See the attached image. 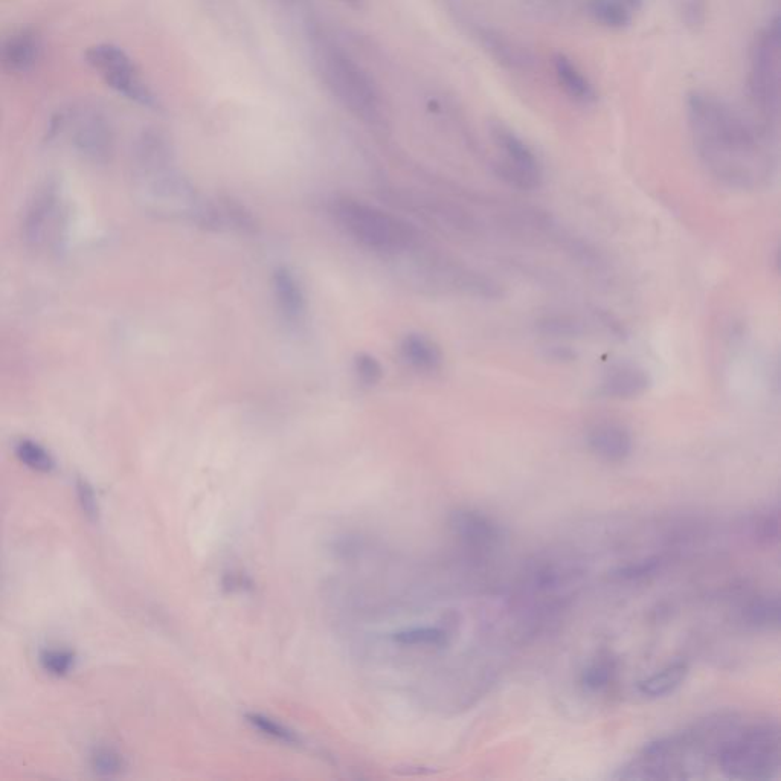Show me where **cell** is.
Returning a JSON list of instances; mask_svg holds the SVG:
<instances>
[{"label": "cell", "instance_id": "obj_1", "mask_svg": "<svg viewBox=\"0 0 781 781\" xmlns=\"http://www.w3.org/2000/svg\"><path fill=\"white\" fill-rule=\"evenodd\" d=\"M687 116L696 153L714 179L742 191L768 184L777 167V127L699 90L688 95Z\"/></svg>", "mask_w": 781, "mask_h": 781}, {"label": "cell", "instance_id": "obj_2", "mask_svg": "<svg viewBox=\"0 0 781 781\" xmlns=\"http://www.w3.org/2000/svg\"><path fill=\"white\" fill-rule=\"evenodd\" d=\"M717 766L731 780L768 781L780 774V727L771 720L739 724L717 749Z\"/></svg>", "mask_w": 781, "mask_h": 781}, {"label": "cell", "instance_id": "obj_3", "mask_svg": "<svg viewBox=\"0 0 781 781\" xmlns=\"http://www.w3.org/2000/svg\"><path fill=\"white\" fill-rule=\"evenodd\" d=\"M330 216L357 245L379 254L399 255L417 246L418 234L408 222L350 197L330 203Z\"/></svg>", "mask_w": 781, "mask_h": 781}, {"label": "cell", "instance_id": "obj_4", "mask_svg": "<svg viewBox=\"0 0 781 781\" xmlns=\"http://www.w3.org/2000/svg\"><path fill=\"white\" fill-rule=\"evenodd\" d=\"M318 66L328 90L345 109L368 123L379 118L380 97L376 84L347 52L338 46H322Z\"/></svg>", "mask_w": 781, "mask_h": 781}, {"label": "cell", "instance_id": "obj_5", "mask_svg": "<svg viewBox=\"0 0 781 781\" xmlns=\"http://www.w3.org/2000/svg\"><path fill=\"white\" fill-rule=\"evenodd\" d=\"M69 130L72 145L81 158L94 165H106L112 159L115 136L106 113L89 101L74 103L52 118L49 139Z\"/></svg>", "mask_w": 781, "mask_h": 781}, {"label": "cell", "instance_id": "obj_6", "mask_svg": "<svg viewBox=\"0 0 781 781\" xmlns=\"http://www.w3.org/2000/svg\"><path fill=\"white\" fill-rule=\"evenodd\" d=\"M749 98L760 118L777 127L780 104V28L778 19L757 36L751 51Z\"/></svg>", "mask_w": 781, "mask_h": 781}, {"label": "cell", "instance_id": "obj_7", "mask_svg": "<svg viewBox=\"0 0 781 781\" xmlns=\"http://www.w3.org/2000/svg\"><path fill=\"white\" fill-rule=\"evenodd\" d=\"M490 136L501 158L495 162V173L510 187L533 191L544 182V167L533 148L507 124H490Z\"/></svg>", "mask_w": 781, "mask_h": 781}, {"label": "cell", "instance_id": "obj_8", "mask_svg": "<svg viewBox=\"0 0 781 781\" xmlns=\"http://www.w3.org/2000/svg\"><path fill=\"white\" fill-rule=\"evenodd\" d=\"M68 226V209L60 190L48 182L26 209L22 225L23 242L34 251H54L62 245Z\"/></svg>", "mask_w": 781, "mask_h": 781}, {"label": "cell", "instance_id": "obj_9", "mask_svg": "<svg viewBox=\"0 0 781 781\" xmlns=\"http://www.w3.org/2000/svg\"><path fill=\"white\" fill-rule=\"evenodd\" d=\"M86 62L119 95L145 107L155 106V97L123 48L112 43L90 46L86 51Z\"/></svg>", "mask_w": 781, "mask_h": 781}, {"label": "cell", "instance_id": "obj_10", "mask_svg": "<svg viewBox=\"0 0 781 781\" xmlns=\"http://www.w3.org/2000/svg\"><path fill=\"white\" fill-rule=\"evenodd\" d=\"M449 530L470 553L487 554L501 545V525L486 513L473 508H460L450 513Z\"/></svg>", "mask_w": 781, "mask_h": 781}, {"label": "cell", "instance_id": "obj_11", "mask_svg": "<svg viewBox=\"0 0 781 781\" xmlns=\"http://www.w3.org/2000/svg\"><path fill=\"white\" fill-rule=\"evenodd\" d=\"M43 40L34 28L17 29L0 40V69L10 74H26L40 62Z\"/></svg>", "mask_w": 781, "mask_h": 781}, {"label": "cell", "instance_id": "obj_12", "mask_svg": "<svg viewBox=\"0 0 781 781\" xmlns=\"http://www.w3.org/2000/svg\"><path fill=\"white\" fill-rule=\"evenodd\" d=\"M652 386V377L646 368L635 364H617L606 371L597 386L602 399L632 400L644 396Z\"/></svg>", "mask_w": 781, "mask_h": 781}, {"label": "cell", "instance_id": "obj_13", "mask_svg": "<svg viewBox=\"0 0 781 781\" xmlns=\"http://www.w3.org/2000/svg\"><path fill=\"white\" fill-rule=\"evenodd\" d=\"M450 644V632L441 624L409 623L397 627L385 635V646L388 649L403 653L418 652V650H441Z\"/></svg>", "mask_w": 781, "mask_h": 781}, {"label": "cell", "instance_id": "obj_14", "mask_svg": "<svg viewBox=\"0 0 781 781\" xmlns=\"http://www.w3.org/2000/svg\"><path fill=\"white\" fill-rule=\"evenodd\" d=\"M586 443L595 457L608 463H623L634 452V438L626 426L602 422L592 426Z\"/></svg>", "mask_w": 781, "mask_h": 781}, {"label": "cell", "instance_id": "obj_15", "mask_svg": "<svg viewBox=\"0 0 781 781\" xmlns=\"http://www.w3.org/2000/svg\"><path fill=\"white\" fill-rule=\"evenodd\" d=\"M553 66L557 83L571 100L582 104V106H592L597 103L598 94L594 84L568 55L557 54L554 57Z\"/></svg>", "mask_w": 781, "mask_h": 781}, {"label": "cell", "instance_id": "obj_16", "mask_svg": "<svg viewBox=\"0 0 781 781\" xmlns=\"http://www.w3.org/2000/svg\"><path fill=\"white\" fill-rule=\"evenodd\" d=\"M275 301L284 318L289 321H298L306 312V296L303 287L299 284L289 267H278L272 277Z\"/></svg>", "mask_w": 781, "mask_h": 781}, {"label": "cell", "instance_id": "obj_17", "mask_svg": "<svg viewBox=\"0 0 781 781\" xmlns=\"http://www.w3.org/2000/svg\"><path fill=\"white\" fill-rule=\"evenodd\" d=\"M400 353L406 364L422 373H435L443 367L441 348L428 336L411 333L400 344Z\"/></svg>", "mask_w": 781, "mask_h": 781}, {"label": "cell", "instance_id": "obj_18", "mask_svg": "<svg viewBox=\"0 0 781 781\" xmlns=\"http://www.w3.org/2000/svg\"><path fill=\"white\" fill-rule=\"evenodd\" d=\"M688 673H690V666L687 661H673L664 669L638 682V692L647 699L666 698L684 684Z\"/></svg>", "mask_w": 781, "mask_h": 781}, {"label": "cell", "instance_id": "obj_19", "mask_svg": "<svg viewBox=\"0 0 781 781\" xmlns=\"http://www.w3.org/2000/svg\"><path fill=\"white\" fill-rule=\"evenodd\" d=\"M742 620L753 629L777 630L780 627V600L778 597L754 598L743 608Z\"/></svg>", "mask_w": 781, "mask_h": 781}, {"label": "cell", "instance_id": "obj_20", "mask_svg": "<svg viewBox=\"0 0 781 781\" xmlns=\"http://www.w3.org/2000/svg\"><path fill=\"white\" fill-rule=\"evenodd\" d=\"M589 11L606 28L623 29L632 22V8L624 0H591Z\"/></svg>", "mask_w": 781, "mask_h": 781}, {"label": "cell", "instance_id": "obj_21", "mask_svg": "<svg viewBox=\"0 0 781 781\" xmlns=\"http://www.w3.org/2000/svg\"><path fill=\"white\" fill-rule=\"evenodd\" d=\"M16 455L20 463L34 472L51 473L55 469L54 457L49 454V450L28 438L17 441Z\"/></svg>", "mask_w": 781, "mask_h": 781}, {"label": "cell", "instance_id": "obj_22", "mask_svg": "<svg viewBox=\"0 0 781 781\" xmlns=\"http://www.w3.org/2000/svg\"><path fill=\"white\" fill-rule=\"evenodd\" d=\"M246 720H248L249 725H252V728H255L263 736L269 737L270 740L289 746L303 745V740L295 731L290 730L286 725L280 724L275 719L264 716V714L249 713L246 714Z\"/></svg>", "mask_w": 781, "mask_h": 781}, {"label": "cell", "instance_id": "obj_23", "mask_svg": "<svg viewBox=\"0 0 781 781\" xmlns=\"http://www.w3.org/2000/svg\"><path fill=\"white\" fill-rule=\"evenodd\" d=\"M749 528H751V536L756 539V542L762 545L777 544L778 536H780V516H778V508H769L766 512H760L759 515L754 516L749 522Z\"/></svg>", "mask_w": 781, "mask_h": 781}, {"label": "cell", "instance_id": "obj_24", "mask_svg": "<svg viewBox=\"0 0 781 781\" xmlns=\"http://www.w3.org/2000/svg\"><path fill=\"white\" fill-rule=\"evenodd\" d=\"M615 675V661L612 659H597L589 664L580 676V684L588 692H600L611 684Z\"/></svg>", "mask_w": 781, "mask_h": 781}, {"label": "cell", "instance_id": "obj_25", "mask_svg": "<svg viewBox=\"0 0 781 781\" xmlns=\"http://www.w3.org/2000/svg\"><path fill=\"white\" fill-rule=\"evenodd\" d=\"M39 661L46 673L55 678H63L74 669L77 656L68 649H46L40 653Z\"/></svg>", "mask_w": 781, "mask_h": 781}, {"label": "cell", "instance_id": "obj_26", "mask_svg": "<svg viewBox=\"0 0 781 781\" xmlns=\"http://www.w3.org/2000/svg\"><path fill=\"white\" fill-rule=\"evenodd\" d=\"M539 327L545 335L556 336V338H577L585 332L582 322L565 315L548 316L544 321L539 322Z\"/></svg>", "mask_w": 781, "mask_h": 781}, {"label": "cell", "instance_id": "obj_27", "mask_svg": "<svg viewBox=\"0 0 781 781\" xmlns=\"http://www.w3.org/2000/svg\"><path fill=\"white\" fill-rule=\"evenodd\" d=\"M90 766L94 769L95 774L101 775V777H113L123 772L124 759L121 754L116 753L115 749L101 748L95 749L92 756H90Z\"/></svg>", "mask_w": 781, "mask_h": 781}, {"label": "cell", "instance_id": "obj_28", "mask_svg": "<svg viewBox=\"0 0 781 781\" xmlns=\"http://www.w3.org/2000/svg\"><path fill=\"white\" fill-rule=\"evenodd\" d=\"M75 493H77L78 504H80L84 518L92 524H97L100 521V502H98L94 486L87 479L77 478Z\"/></svg>", "mask_w": 781, "mask_h": 781}, {"label": "cell", "instance_id": "obj_29", "mask_svg": "<svg viewBox=\"0 0 781 781\" xmlns=\"http://www.w3.org/2000/svg\"><path fill=\"white\" fill-rule=\"evenodd\" d=\"M354 371L357 379L365 386H376L382 380L383 368L376 357L368 353L357 354L354 359Z\"/></svg>", "mask_w": 781, "mask_h": 781}, {"label": "cell", "instance_id": "obj_30", "mask_svg": "<svg viewBox=\"0 0 781 781\" xmlns=\"http://www.w3.org/2000/svg\"><path fill=\"white\" fill-rule=\"evenodd\" d=\"M659 568H661V559L659 557H649V559L638 560V562L621 566V568L615 571L614 576L617 579L626 580V582H634V580H643L646 577L653 576Z\"/></svg>", "mask_w": 781, "mask_h": 781}, {"label": "cell", "instance_id": "obj_31", "mask_svg": "<svg viewBox=\"0 0 781 781\" xmlns=\"http://www.w3.org/2000/svg\"><path fill=\"white\" fill-rule=\"evenodd\" d=\"M348 4H359L360 0H345Z\"/></svg>", "mask_w": 781, "mask_h": 781}]
</instances>
